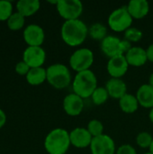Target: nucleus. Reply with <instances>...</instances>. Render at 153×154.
I'll return each mask as SVG.
<instances>
[{"instance_id":"obj_35","label":"nucleus","mask_w":153,"mask_h":154,"mask_svg":"<svg viewBox=\"0 0 153 154\" xmlns=\"http://www.w3.org/2000/svg\"><path fill=\"white\" fill-rule=\"evenodd\" d=\"M150 152H151L153 153V140H152V143H151V147H150Z\"/></svg>"},{"instance_id":"obj_34","label":"nucleus","mask_w":153,"mask_h":154,"mask_svg":"<svg viewBox=\"0 0 153 154\" xmlns=\"http://www.w3.org/2000/svg\"><path fill=\"white\" fill-rule=\"evenodd\" d=\"M149 85H151L153 88V73H151L150 75V78H149Z\"/></svg>"},{"instance_id":"obj_14","label":"nucleus","mask_w":153,"mask_h":154,"mask_svg":"<svg viewBox=\"0 0 153 154\" xmlns=\"http://www.w3.org/2000/svg\"><path fill=\"white\" fill-rule=\"evenodd\" d=\"M62 106L68 116H78L84 109V101L79 96L76 95L75 93H71L64 97Z\"/></svg>"},{"instance_id":"obj_4","label":"nucleus","mask_w":153,"mask_h":154,"mask_svg":"<svg viewBox=\"0 0 153 154\" xmlns=\"http://www.w3.org/2000/svg\"><path fill=\"white\" fill-rule=\"evenodd\" d=\"M47 81L56 89H64L68 88L72 80L71 73L69 68L62 63H55L46 69Z\"/></svg>"},{"instance_id":"obj_21","label":"nucleus","mask_w":153,"mask_h":154,"mask_svg":"<svg viewBox=\"0 0 153 154\" xmlns=\"http://www.w3.org/2000/svg\"><path fill=\"white\" fill-rule=\"evenodd\" d=\"M27 82L32 86H38L47 80V71L44 68H32L26 75Z\"/></svg>"},{"instance_id":"obj_11","label":"nucleus","mask_w":153,"mask_h":154,"mask_svg":"<svg viewBox=\"0 0 153 154\" xmlns=\"http://www.w3.org/2000/svg\"><path fill=\"white\" fill-rule=\"evenodd\" d=\"M129 64L124 55H118L108 60L106 69L111 78L122 79L128 71Z\"/></svg>"},{"instance_id":"obj_2","label":"nucleus","mask_w":153,"mask_h":154,"mask_svg":"<svg viewBox=\"0 0 153 154\" xmlns=\"http://www.w3.org/2000/svg\"><path fill=\"white\" fill-rule=\"evenodd\" d=\"M70 145L69 133L63 128L51 130L44 139V148L49 154H67Z\"/></svg>"},{"instance_id":"obj_26","label":"nucleus","mask_w":153,"mask_h":154,"mask_svg":"<svg viewBox=\"0 0 153 154\" xmlns=\"http://www.w3.org/2000/svg\"><path fill=\"white\" fill-rule=\"evenodd\" d=\"M153 136L148 132H142L136 136V144L142 149H150L152 143Z\"/></svg>"},{"instance_id":"obj_13","label":"nucleus","mask_w":153,"mask_h":154,"mask_svg":"<svg viewBox=\"0 0 153 154\" xmlns=\"http://www.w3.org/2000/svg\"><path fill=\"white\" fill-rule=\"evenodd\" d=\"M70 143L78 149H85L90 147L91 142L93 140L92 135L89 134L87 128L76 127L71 132H69Z\"/></svg>"},{"instance_id":"obj_16","label":"nucleus","mask_w":153,"mask_h":154,"mask_svg":"<svg viewBox=\"0 0 153 154\" xmlns=\"http://www.w3.org/2000/svg\"><path fill=\"white\" fill-rule=\"evenodd\" d=\"M109 94V97L114 99H120L127 94V85L122 79L111 78L105 87Z\"/></svg>"},{"instance_id":"obj_23","label":"nucleus","mask_w":153,"mask_h":154,"mask_svg":"<svg viewBox=\"0 0 153 154\" xmlns=\"http://www.w3.org/2000/svg\"><path fill=\"white\" fill-rule=\"evenodd\" d=\"M25 17L23 16L20 13H13L12 15L7 20V26L12 31H18L24 26Z\"/></svg>"},{"instance_id":"obj_28","label":"nucleus","mask_w":153,"mask_h":154,"mask_svg":"<svg viewBox=\"0 0 153 154\" xmlns=\"http://www.w3.org/2000/svg\"><path fill=\"white\" fill-rule=\"evenodd\" d=\"M13 14V5L10 1L1 0L0 1V21L8 20Z\"/></svg>"},{"instance_id":"obj_19","label":"nucleus","mask_w":153,"mask_h":154,"mask_svg":"<svg viewBox=\"0 0 153 154\" xmlns=\"http://www.w3.org/2000/svg\"><path fill=\"white\" fill-rule=\"evenodd\" d=\"M40 6L39 0H19L16 3L17 12L24 17L33 15L40 9Z\"/></svg>"},{"instance_id":"obj_5","label":"nucleus","mask_w":153,"mask_h":154,"mask_svg":"<svg viewBox=\"0 0 153 154\" xmlns=\"http://www.w3.org/2000/svg\"><path fill=\"white\" fill-rule=\"evenodd\" d=\"M132 47L130 42L115 35H107L100 43L102 52L109 59L118 55H125Z\"/></svg>"},{"instance_id":"obj_33","label":"nucleus","mask_w":153,"mask_h":154,"mask_svg":"<svg viewBox=\"0 0 153 154\" xmlns=\"http://www.w3.org/2000/svg\"><path fill=\"white\" fill-rule=\"evenodd\" d=\"M149 118H150V121L151 122V124L153 125V107L150 109V113H149Z\"/></svg>"},{"instance_id":"obj_18","label":"nucleus","mask_w":153,"mask_h":154,"mask_svg":"<svg viewBox=\"0 0 153 154\" xmlns=\"http://www.w3.org/2000/svg\"><path fill=\"white\" fill-rule=\"evenodd\" d=\"M136 97L138 99L139 105L145 108H152L153 107V88L149 84L142 85L137 92Z\"/></svg>"},{"instance_id":"obj_9","label":"nucleus","mask_w":153,"mask_h":154,"mask_svg":"<svg viewBox=\"0 0 153 154\" xmlns=\"http://www.w3.org/2000/svg\"><path fill=\"white\" fill-rule=\"evenodd\" d=\"M91 154H115L116 147L114 139L107 134L94 137L90 144Z\"/></svg>"},{"instance_id":"obj_27","label":"nucleus","mask_w":153,"mask_h":154,"mask_svg":"<svg viewBox=\"0 0 153 154\" xmlns=\"http://www.w3.org/2000/svg\"><path fill=\"white\" fill-rule=\"evenodd\" d=\"M124 39L130 42H138L142 40L143 33L136 27H130L124 32Z\"/></svg>"},{"instance_id":"obj_6","label":"nucleus","mask_w":153,"mask_h":154,"mask_svg":"<svg viewBox=\"0 0 153 154\" xmlns=\"http://www.w3.org/2000/svg\"><path fill=\"white\" fill-rule=\"evenodd\" d=\"M133 18L129 14L126 5L114 10L108 16L109 28L115 32H124L132 27Z\"/></svg>"},{"instance_id":"obj_25","label":"nucleus","mask_w":153,"mask_h":154,"mask_svg":"<svg viewBox=\"0 0 153 154\" xmlns=\"http://www.w3.org/2000/svg\"><path fill=\"white\" fill-rule=\"evenodd\" d=\"M87 129L89 132V134L92 135L93 138L104 134V125H103V123L100 120H97V119L90 120L88 122V124H87Z\"/></svg>"},{"instance_id":"obj_22","label":"nucleus","mask_w":153,"mask_h":154,"mask_svg":"<svg viewBox=\"0 0 153 154\" xmlns=\"http://www.w3.org/2000/svg\"><path fill=\"white\" fill-rule=\"evenodd\" d=\"M107 35V27L101 23H95L88 27V36L93 40L102 42Z\"/></svg>"},{"instance_id":"obj_29","label":"nucleus","mask_w":153,"mask_h":154,"mask_svg":"<svg viewBox=\"0 0 153 154\" xmlns=\"http://www.w3.org/2000/svg\"><path fill=\"white\" fill-rule=\"evenodd\" d=\"M115 154H137V152L133 146H132L131 144L125 143L117 148Z\"/></svg>"},{"instance_id":"obj_10","label":"nucleus","mask_w":153,"mask_h":154,"mask_svg":"<svg viewBox=\"0 0 153 154\" xmlns=\"http://www.w3.org/2000/svg\"><path fill=\"white\" fill-rule=\"evenodd\" d=\"M46 60V52L41 46H28L23 53V60L32 69L42 67Z\"/></svg>"},{"instance_id":"obj_7","label":"nucleus","mask_w":153,"mask_h":154,"mask_svg":"<svg viewBox=\"0 0 153 154\" xmlns=\"http://www.w3.org/2000/svg\"><path fill=\"white\" fill-rule=\"evenodd\" d=\"M95 60L93 51L88 48H79L76 50L69 58L70 68L78 72L90 69Z\"/></svg>"},{"instance_id":"obj_20","label":"nucleus","mask_w":153,"mask_h":154,"mask_svg":"<svg viewBox=\"0 0 153 154\" xmlns=\"http://www.w3.org/2000/svg\"><path fill=\"white\" fill-rule=\"evenodd\" d=\"M119 106L124 113L133 114L138 110L140 105L136 96L127 93L119 99Z\"/></svg>"},{"instance_id":"obj_8","label":"nucleus","mask_w":153,"mask_h":154,"mask_svg":"<svg viewBox=\"0 0 153 154\" xmlns=\"http://www.w3.org/2000/svg\"><path fill=\"white\" fill-rule=\"evenodd\" d=\"M56 9L65 21H70L79 19L84 6L79 0H58Z\"/></svg>"},{"instance_id":"obj_24","label":"nucleus","mask_w":153,"mask_h":154,"mask_svg":"<svg viewBox=\"0 0 153 154\" xmlns=\"http://www.w3.org/2000/svg\"><path fill=\"white\" fill-rule=\"evenodd\" d=\"M109 98V94L106 88L97 87L91 96V99L96 106H102Z\"/></svg>"},{"instance_id":"obj_12","label":"nucleus","mask_w":153,"mask_h":154,"mask_svg":"<svg viewBox=\"0 0 153 154\" xmlns=\"http://www.w3.org/2000/svg\"><path fill=\"white\" fill-rule=\"evenodd\" d=\"M23 40L28 46H41L45 39L43 29L38 24H29L23 30Z\"/></svg>"},{"instance_id":"obj_31","label":"nucleus","mask_w":153,"mask_h":154,"mask_svg":"<svg viewBox=\"0 0 153 154\" xmlns=\"http://www.w3.org/2000/svg\"><path fill=\"white\" fill-rule=\"evenodd\" d=\"M146 54H147L148 60L151 62H153V43L149 45V47L146 49Z\"/></svg>"},{"instance_id":"obj_17","label":"nucleus","mask_w":153,"mask_h":154,"mask_svg":"<svg viewBox=\"0 0 153 154\" xmlns=\"http://www.w3.org/2000/svg\"><path fill=\"white\" fill-rule=\"evenodd\" d=\"M126 7L133 19H142L150 12V4L147 0H131Z\"/></svg>"},{"instance_id":"obj_1","label":"nucleus","mask_w":153,"mask_h":154,"mask_svg":"<svg viewBox=\"0 0 153 154\" xmlns=\"http://www.w3.org/2000/svg\"><path fill=\"white\" fill-rule=\"evenodd\" d=\"M60 35L67 45L78 47L86 41L88 35V27L80 19L65 21L61 25Z\"/></svg>"},{"instance_id":"obj_3","label":"nucleus","mask_w":153,"mask_h":154,"mask_svg":"<svg viewBox=\"0 0 153 154\" xmlns=\"http://www.w3.org/2000/svg\"><path fill=\"white\" fill-rule=\"evenodd\" d=\"M72 88L73 93L83 99L91 97L92 94L97 88V79L96 74L91 69L76 73L73 79Z\"/></svg>"},{"instance_id":"obj_32","label":"nucleus","mask_w":153,"mask_h":154,"mask_svg":"<svg viewBox=\"0 0 153 154\" xmlns=\"http://www.w3.org/2000/svg\"><path fill=\"white\" fill-rule=\"evenodd\" d=\"M5 122H6V115L2 109H0V129L5 125Z\"/></svg>"},{"instance_id":"obj_30","label":"nucleus","mask_w":153,"mask_h":154,"mask_svg":"<svg viewBox=\"0 0 153 154\" xmlns=\"http://www.w3.org/2000/svg\"><path fill=\"white\" fill-rule=\"evenodd\" d=\"M31 69V68L23 61H19L16 65H15V72L21 76H26L29 72V70Z\"/></svg>"},{"instance_id":"obj_36","label":"nucleus","mask_w":153,"mask_h":154,"mask_svg":"<svg viewBox=\"0 0 153 154\" xmlns=\"http://www.w3.org/2000/svg\"><path fill=\"white\" fill-rule=\"evenodd\" d=\"M144 154H153V153H151V152H146V153H144Z\"/></svg>"},{"instance_id":"obj_15","label":"nucleus","mask_w":153,"mask_h":154,"mask_svg":"<svg viewBox=\"0 0 153 154\" xmlns=\"http://www.w3.org/2000/svg\"><path fill=\"white\" fill-rule=\"evenodd\" d=\"M129 66L142 67L148 61L146 50L140 46H133L124 55Z\"/></svg>"}]
</instances>
